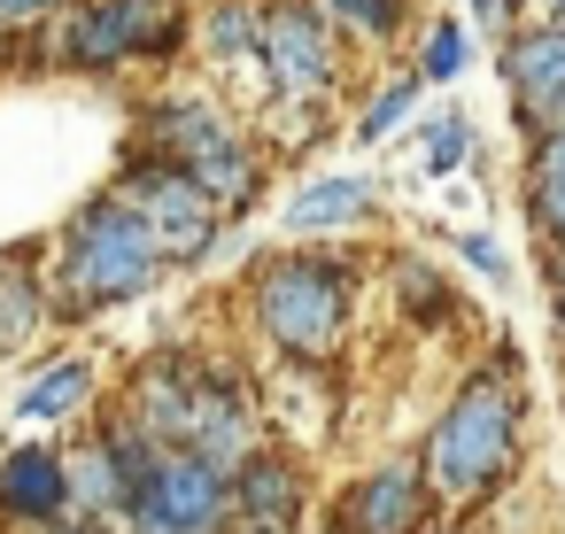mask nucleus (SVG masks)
Returning <instances> with one entry per match:
<instances>
[{"instance_id":"4468645a","label":"nucleus","mask_w":565,"mask_h":534,"mask_svg":"<svg viewBox=\"0 0 565 534\" xmlns=\"http://www.w3.org/2000/svg\"><path fill=\"white\" fill-rule=\"evenodd\" d=\"M380 210V186L356 179V171H333V179H310L295 202H287V233L295 241H318V233H349Z\"/></svg>"},{"instance_id":"ddd939ff","label":"nucleus","mask_w":565,"mask_h":534,"mask_svg":"<svg viewBox=\"0 0 565 534\" xmlns=\"http://www.w3.org/2000/svg\"><path fill=\"white\" fill-rule=\"evenodd\" d=\"M241 132L225 125V109L217 102H202V94H186V102H156L148 109V163H179V171H194L202 156H217V148H233Z\"/></svg>"},{"instance_id":"cd10ccee","label":"nucleus","mask_w":565,"mask_h":534,"mask_svg":"<svg viewBox=\"0 0 565 534\" xmlns=\"http://www.w3.org/2000/svg\"><path fill=\"white\" fill-rule=\"evenodd\" d=\"M503 9H511V0H472V17H480V24H495Z\"/></svg>"},{"instance_id":"2eb2a0df","label":"nucleus","mask_w":565,"mask_h":534,"mask_svg":"<svg viewBox=\"0 0 565 534\" xmlns=\"http://www.w3.org/2000/svg\"><path fill=\"white\" fill-rule=\"evenodd\" d=\"M86 395H94V364H86V356H63L55 372H40V380L17 395V418H24V426H55V418H78Z\"/></svg>"},{"instance_id":"a878e982","label":"nucleus","mask_w":565,"mask_h":534,"mask_svg":"<svg viewBox=\"0 0 565 534\" xmlns=\"http://www.w3.org/2000/svg\"><path fill=\"white\" fill-rule=\"evenodd\" d=\"M63 0H0V32H17V24H40V17H55Z\"/></svg>"},{"instance_id":"f3484780","label":"nucleus","mask_w":565,"mask_h":534,"mask_svg":"<svg viewBox=\"0 0 565 534\" xmlns=\"http://www.w3.org/2000/svg\"><path fill=\"white\" fill-rule=\"evenodd\" d=\"M47 325V295L32 271H0V349H24Z\"/></svg>"},{"instance_id":"f257e3e1","label":"nucleus","mask_w":565,"mask_h":534,"mask_svg":"<svg viewBox=\"0 0 565 534\" xmlns=\"http://www.w3.org/2000/svg\"><path fill=\"white\" fill-rule=\"evenodd\" d=\"M125 395H132L125 403L132 426L156 449H194V457H210L225 472L256 449V418H248L241 380L217 372V364H202V356H186V349H163V356L132 364V387Z\"/></svg>"},{"instance_id":"6e6552de","label":"nucleus","mask_w":565,"mask_h":534,"mask_svg":"<svg viewBox=\"0 0 565 534\" xmlns=\"http://www.w3.org/2000/svg\"><path fill=\"white\" fill-rule=\"evenodd\" d=\"M171 47H179V17L163 0H78V17L55 40V55L78 71H117L132 55H171Z\"/></svg>"},{"instance_id":"f8f14e48","label":"nucleus","mask_w":565,"mask_h":534,"mask_svg":"<svg viewBox=\"0 0 565 534\" xmlns=\"http://www.w3.org/2000/svg\"><path fill=\"white\" fill-rule=\"evenodd\" d=\"M0 519L40 534V526H63L71 519V464L63 449H9L0 457Z\"/></svg>"},{"instance_id":"5701e85b","label":"nucleus","mask_w":565,"mask_h":534,"mask_svg":"<svg viewBox=\"0 0 565 534\" xmlns=\"http://www.w3.org/2000/svg\"><path fill=\"white\" fill-rule=\"evenodd\" d=\"M465 55H472V47H465V32H457V24H441V32L426 40V86L457 78V71H465Z\"/></svg>"},{"instance_id":"c756f323","label":"nucleus","mask_w":565,"mask_h":534,"mask_svg":"<svg viewBox=\"0 0 565 534\" xmlns=\"http://www.w3.org/2000/svg\"><path fill=\"white\" fill-rule=\"evenodd\" d=\"M557 287H565V248H557Z\"/></svg>"},{"instance_id":"7c9ffc66","label":"nucleus","mask_w":565,"mask_h":534,"mask_svg":"<svg viewBox=\"0 0 565 534\" xmlns=\"http://www.w3.org/2000/svg\"><path fill=\"white\" fill-rule=\"evenodd\" d=\"M557 9H565V0H557Z\"/></svg>"},{"instance_id":"1a4fd4ad","label":"nucleus","mask_w":565,"mask_h":534,"mask_svg":"<svg viewBox=\"0 0 565 534\" xmlns=\"http://www.w3.org/2000/svg\"><path fill=\"white\" fill-rule=\"evenodd\" d=\"M426 495H434L426 472L411 457H387V464H372L364 480L341 488L333 534H426Z\"/></svg>"},{"instance_id":"423d86ee","label":"nucleus","mask_w":565,"mask_h":534,"mask_svg":"<svg viewBox=\"0 0 565 534\" xmlns=\"http://www.w3.org/2000/svg\"><path fill=\"white\" fill-rule=\"evenodd\" d=\"M117 194L140 210L156 264H202V256L217 248V225H225V210H217V202H210V194H202V186L179 171V163H132Z\"/></svg>"},{"instance_id":"4be33fe9","label":"nucleus","mask_w":565,"mask_h":534,"mask_svg":"<svg viewBox=\"0 0 565 534\" xmlns=\"http://www.w3.org/2000/svg\"><path fill=\"white\" fill-rule=\"evenodd\" d=\"M418 148H426V171H457V163L472 156V125L449 109V117H434V125H426V140H418Z\"/></svg>"},{"instance_id":"393cba45","label":"nucleus","mask_w":565,"mask_h":534,"mask_svg":"<svg viewBox=\"0 0 565 534\" xmlns=\"http://www.w3.org/2000/svg\"><path fill=\"white\" fill-rule=\"evenodd\" d=\"M457 256H465L472 271H488V279H503V248H495L488 233H465V241H457Z\"/></svg>"},{"instance_id":"9b49d317","label":"nucleus","mask_w":565,"mask_h":534,"mask_svg":"<svg viewBox=\"0 0 565 534\" xmlns=\"http://www.w3.org/2000/svg\"><path fill=\"white\" fill-rule=\"evenodd\" d=\"M503 78H511V102L534 132H565V32L557 24L503 40Z\"/></svg>"},{"instance_id":"f03ea898","label":"nucleus","mask_w":565,"mask_h":534,"mask_svg":"<svg viewBox=\"0 0 565 534\" xmlns=\"http://www.w3.org/2000/svg\"><path fill=\"white\" fill-rule=\"evenodd\" d=\"M519 410H526L519 403V356L480 364L449 395V410L434 418V434H426V457H418L426 488L449 495V503H480L511 472V457H519Z\"/></svg>"},{"instance_id":"20e7f679","label":"nucleus","mask_w":565,"mask_h":534,"mask_svg":"<svg viewBox=\"0 0 565 534\" xmlns=\"http://www.w3.org/2000/svg\"><path fill=\"white\" fill-rule=\"evenodd\" d=\"M349 302H356V271L341 256H279L248 287L256 333L287 364H326L341 349V333H349Z\"/></svg>"},{"instance_id":"6ab92c4d","label":"nucleus","mask_w":565,"mask_h":534,"mask_svg":"<svg viewBox=\"0 0 565 534\" xmlns=\"http://www.w3.org/2000/svg\"><path fill=\"white\" fill-rule=\"evenodd\" d=\"M202 47L217 63H256L264 71V47H256V9H241V0H225V9L202 17Z\"/></svg>"},{"instance_id":"aec40b11","label":"nucleus","mask_w":565,"mask_h":534,"mask_svg":"<svg viewBox=\"0 0 565 534\" xmlns=\"http://www.w3.org/2000/svg\"><path fill=\"white\" fill-rule=\"evenodd\" d=\"M395 295H403V310H411L418 325H449V318H457L449 279H441V271H426V264H403V271H395Z\"/></svg>"},{"instance_id":"c85d7f7f","label":"nucleus","mask_w":565,"mask_h":534,"mask_svg":"<svg viewBox=\"0 0 565 534\" xmlns=\"http://www.w3.org/2000/svg\"><path fill=\"white\" fill-rule=\"evenodd\" d=\"M557 333H565V287H557Z\"/></svg>"},{"instance_id":"b1692460","label":"nucleus","mask_w":565,"mask_h":534,"mask_svg":"<svg viewBox=\"0 0 565 534\" xmlns=\"http://www.w3.org/2000/svg\"><path fill=\"white\" fill-rule=\"evenodd\" d=\"M526 179H534V186H565V132H542V140H534Z\"/></svg>"},{"instance_id":"a211bd4d","label":"nucleus","mask_w":565,"mask_h":534,"mask_svg":"<svg viewBox=\"0 0 565 534\" xmlns=\"http://www.w3.org/2000/svg\"><path fill=\"white\" fill-rule=\"evenodd\" d=\"M326 17V32H349V40H395L403 32V0H310Z\"/></svg>"},{"instance_id":"2f4dec72","label":"nucleus","mask_w":565,"mask_h":534,"mask_svg":"<svg viewBox=\"0 0 565 534\" xmlns=\"http://www.w3.org/2000/svg\"><path fill=\"white\" fill-rule=\"evenodd\" d=\"M557 32H565V24H557Z\"/></svg>"},{"instance_id":"39448f33","label":"nucleus","mask_w":565,"mask_h":534,"mask_svg":"<svg viewBox=\"0 0 565 534\" xmlns=\"http://www.w3.org/2000/svg\"><path fill=\"white\" fill-rule=\"evenodd\" d=\"M117 519L132 534H233V472L194 449H163Z\"/></svg>"},{"instance_id":"bb28decb","label":"nucleus","mask_w":565,"mask_h":534,"mask_svg":"<svg viewBox=\"0 0 565 534\" xmlns=\"http://www.w3.org/2000/svg\"><path fill=\"white\" fill-rule=\"evenodd\" d=\"M40 534H109L102 519H63V526H40Z\"/></svg>"},{"instance_id":"412c9836","label":"nucleus","mask_w":565,"mask_h":534,"mask_svg":"<svg viewBox=\"0 0 565 534\" xmlns=\"http://www.w3.org/2000/svg\"><path fill=\"white\" fill-rule=\"evenodd\" d=\"M418 86H426V78H395L387 94H372V109L356 117V132H364V140H387V132H395V125L418 109Z\"/></svg>"},{"instance_id":"0eeeda50","label":"nucleus","mask_w":565,"mask_h":534,"mask_svg":"<svg viewBox=\"0 0 565 534\" xmlns=\"http://www.w3.org/2000/svg\"><path fill=\"white\" fill-rule=\"evenodd\" d=\"M256 47H264V86L295 109H326L333 102V32L310 0H271L256 17Z\"/></svg>"},{"instance_id":"dca6fc26","label":"nucleus","mask_w":565,"mask_h":534,"mask_svg":"<svg viewBox=\"0 0 565 534\" xmlns=\"http://www.w3.org/2000/svg\"><path fill=\"white\" fill-rule=\"evenodd\" d=\"M186 179H194L225 217H233V210H248V202L264 194V163H256V148H241V140H233V148H217V156H202Z\"/></svg>"},{"instance_id":"7ed1b4c3","label":"nucleus","mask_w":565,"mask_h":534,"mask_svg":"<svg viewBox=\"0 0 565 534\" xmlns=\"http://www.w3.org/2000/svg\"><path fill=\"white\" fill-rule=\"evenodd\" d=\"M156 248H148V225L125 194H102L86 202L71 225H63V248H55V302L63 318H94V310H117V302H140L156 287Z\"/></svg>"},{"instance_id":"9d476101","label":"nucleus","mask_w":565,"mask_h":534,"mask_svg":"<svg viewBox=\"0 0 565 534\" xmlns=\"http://www.w3.org/2000/svg\"><path fill=\"white\" fill-rule=\"evenodd\" d=\"M310 511V472L287 457V449H248L233 464V526L241 534H295Z\"/></svg>"}]
</instances>
